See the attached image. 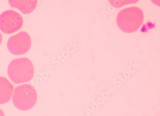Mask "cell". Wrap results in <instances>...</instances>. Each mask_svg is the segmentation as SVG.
<instances>
[{"label":"cell","instance_id":"6da1fadb","mask_svg":"<svg viewBox=\"0 0 160 116\" xmlns=\"http://www.w3.org/2000/svg\"><path fill=\"white\" fill-rule=\"evenodd\" d=\"M8 74L14 83H24L32 79L34 68L31 60L27 58L15 59L8 65Z\"/></svg>","mask_w":160,"mask_h":116},{"label":"cell","instance_id":"7a4b0ae2","mask_svg":"<svg viewBox=\"0 0 160 116\" xmlns=\"http://www.w3.org/2000/svg\"><path fill=\"white\" fill-rule=\"evenodd\" d=\"M143 19L142 10L138 7H132L121 10L117 16V22L122 31L132 33L138 30Z\"/></svg>","mask_w":160,"mask_h":116},{"label":"cell","instance_id":"3957f363","mask_svg":"<svg viewBox=\"0 0 160 116\" xmlns=\"http://www.w3.org/2000/svg\"><path fill=\"white\" fill-rule=\"evenodd\" d=\"M36 90L29 84L18 86L14 90L12 101L14 106L19 110L27 111L32 108L37 101Z\"/></svg>","mask_w":160,"mask_h":116},{"label":"cell","instance_id":"277c9868","mask_svg":"<svg viewBox=\"0 0 160 116\" xmlns=\"http://www.w3.org/2000/svg\"><path fill=\"white\" fill-rule=\"evenodd\" d=\"M23 23L22 16L12 10L5 11L0 15V30L4 33L10 34L18 32Z\"/></svg>","mask_w":160,"mask_h":116},{"label":"cell","instance_id":"5b68a950","mask_svg":"<svg viewBox=\"0 0 160 116\" xmlns=\"http://www.w3.org/2000/svg\"><path fill=\"white\" fill-rule=\"evenodd\" d=\"M31 46V39L27 32H21L9 39L7 47L9 51L15 56H20L28 52Z\"/></svg>","mask_w":160,"mask_h":116},{"label":"cell","instance_id":"8992f818","mask_svg":"<svg viewBox=\"0 0 160 116\" xmlns=\"http://www.w3.org/2000/svg\"><path fill=\"white\" fill-rule=\"evenodd\" d=\"M36 0H9V4L12 8H16L23 14H28L32 13L36 8L38 4Z\"/></svg>","mask_w":160,"mask_h":116},{"label":"cell","instance_id":"52a82bcc","mask_svg":"<svg viewBox=\"0 0 160 116\" xmlns=\"http://www.w3.org/2000/svg\"><path fill=\"white\" fill-rule=\"evenodd\" d=\"M13 91L12 84L6 78L0 77V104H4L10 100Z\"/></svg>","mask_w":160,"mask_h":116},{"label":"cell","instance_id":"ba28073f","mask_svg":"<svg viewBox=\"0 0 160 116\" xmlns=\"http://www.w3.org/2000/svg\"><path fill=\"white\" fill-rule=\"evenodd\" d=\"M137 1H110V2L115 7H119L127 3H134Z\"/></svg>","mask_w":160,"mask_h":116},{"label":"cell","instance_id":"9c48e42d","mask_svg":"<svg viewBox=\"0 0 160 116\" xmlns=\"http://www.w3.org/2000/svg\"><path fill=\"white\" fill-rule=\"evenodd\" d=\"M154 24H152V23H151V22H148L147 23V27L149 28H154Z\"/></svg>","mask_w":160,"mask_h":116},{"label":"cell","instance_id":"30bf717a","mask_svg":"<svg viewBox=\"0 0 160 116\" xmlns=\"http://www.w3.org/2000/svg\"><path fill=\"white\" fill-rule=\"evenodd\" d=\"M141 31L142 32H143V33H145L147 31V26L146 25H144L142 27V29H141Z\"/></svg>","mask_w":160,"mask_h":116},{"label":"cell","instance_id":"8fae6325","mask_svg":"<svg viewBox=\"0 0 160 116\" xmlns=\"http://www.w3.org/2000/svg\"><path fill=\"white\" fill-rule=\"evenodd\" d=\"M0 116H5L4 112L1 108H0Z\"/></svg>","mask_w":160,"mask_h":116},{"label":"cell","instance_id":"7c38bea8","mask_svg":"<svg viewBox=\"0 0 160 116\" xmlns=\"http://www.w3.org/2000/svg\"><path fill=\"white\" fill-rule=\"evenodd\" d=\"M2 34L0 33V45L2 43Z\"/></svg>","mask_w":160,"mask_h":116}]
</instances>
